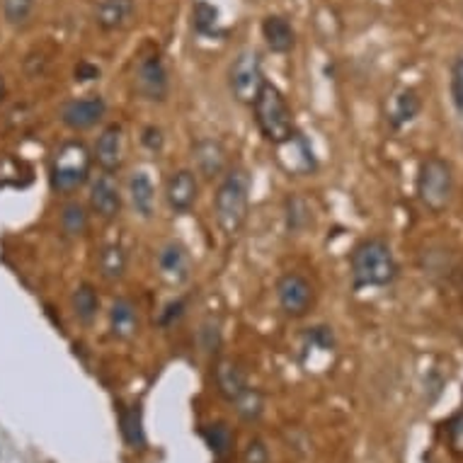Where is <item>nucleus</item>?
<instances>
[{
	"instance_id": "4468645a",
	"label": "nucleus",
	"mask_w": 463,
	"mask_h": 463,
	"mask_svg": "<svg viewBox=\"0 0 463 463\" xmlns=\"http://www.w3.org/2000/svg\"><path fill=\"white\" fill-rule=\"evenodd\" d=\"M158 274L170 287H183L192 277V255L180 241H167L158 250Z\"/></svg>"
},
{
	"instance_id": "72a5a7b5",
	"label": "nucleus",
	"mask_w": 463,
	"mask_h": 463,
	"mask_svg": "<svg viewBox=\"0 0 463 463\" xmlns=\"http://www.w3.org/2000/svg\"><path fill=\"white\" fill-rule=\"evenodd\" d=\"M199 342H202V350L204 352H216L221 347V323L216 318H209L199 326Z\"/></svg>"
},
{
	"instance_id": "aec40b11",
	"label": "nucleus",
	"mask_w": 463,
	"mask_h": 463,
	"mask_svg": "<svg viewBox=\"0 0 463 463\" xmlns=\"http://www.w3.org/2000/svg\"><path fill=\"white\" fill-rule=\"evenodd\" d=\"M137 10V0H98L95 24L102 32H119L131 23Z\"/></svg>"
},
{
	"instance_id": "ddd939ff",
	"label": "nucleus",
	"mask_w": 463,
	"mask_h": 463,
	"mask_svg": "<svg viewBox=\"0 0 463 463\" xmlns=\"http://www.w3.org/2000/svg\"><path fill=\"white\" fill-rule=\"evenodd\" d=\"M107 114V102L102 95H83L69 99L61 107V122L73 131H88L98 127Z\"/></svg>"
},
{
	"instance_id": "b1692460",
	"label": "nucleus",
	"mask_w": 463,
	"mask_h": 463,
	"mask_svg": "<svg viewBox=\"0 0 463 463\" xmlns=\"http://www.w3.org/2000/svg\"><path fill=\"white\" fill-rule=\"evenodd\" d=\"M337 350V337L330 326H311L301 335V357H316V354H333Z\"/></svg>"
},
{
	"instance_id": "c9c22d12",
	"label": "nucleus",
	"mask_w": 463,
	"mask_h": 463,
	"mask_svg": "<svg viewBox=\"0 0 463 463\" xmlns=\"http://www.w3.org/2000/svg\"><path fill=\"white\" fill-rule=\"evenodd\" d=\"M447 434L449 441H451V449L456 454H463V405L458 408L454 418L447 422Z\"/></svg>"
},
{
	"instance_id": "e433bc0d",
	"label": "nucleus",
	"mask_w": 463,
	"mask_h": 463,
	"mask_svg": "<svg viewBox=\"0 0 463 463\" xmlns=\"http://www.w3.org/2000/svg\"><path fill=\"white\" fill-rule=\"evenodd\" d=\"M245 463H269V454H267V447L260 439H252L248 447H245L243 454Z\"/></svg>"
},
{
	"instance_id": "423d86ee",
	"label": "nucleus",
	"mask_w": 463,
	"mask_h": 463,
	"mask_svg": "<svg viewBox=\"0 0 463 463\" xmlns=\"http://www.w3.org/2000/svg\"><path fill=\"white\" fill-rule=\"evenodd\" d=\"M265 69H262V56L255 49H243L238 53L231 69H228V90L236 102L252 107L255 98L265 85Z\"/></svg>"
},
{
	"instance_id": "7c9ffc66",
	"label": "nucleus",
	"mask_w": 463,
	"mask_h": 463,
	"mask_svg": "<svg viewBox=\"0 0 463 463\" xmlns=\"http://www.w3.org/2000/svg\"><path fill=\"white\" fill-rule=\"evenodd\" d=\"M190 311V298L187 297H175L173 301H167L158 313V326L160 327H173L187 316Z\"/></svg>"
},
{
	"instance_id": "20e7f679",
	"label": "nucleus",
	"mask_w": 463,
	"mask_h": 463,
	"mask_svg": "<svg viewBox=\"0 0 463 463\" xmlns=\"http://www.w3.org/2000/svg\"><path fill=\"white\" fill-rule=\"evenodd\" d=\"M92 151L83 141L71 138L63 141L49 160V184L56 194H73L83 184L90 183Z\"/></svg>"
},
{
	"instance_id": "4be33fe9",
	"label": "nucleus",
	"mask_w": 463,
	"mask_h": 463,
	"mask_svg": "<svg viewBox=\"0 0 463 463\" xmlns=\"http://www.w3.org/2000/svg\"><path fill=\"white\" fill-rule=\"evenodd\" d=\"M129 269V252L122 243H105L98 250V272L105 281H119Z\"/></svg>"
},
{
	"instance_id": "393cba45",
	"label": "nucleus",
	"mask_w": 463,
	"mask_h": 463,
	"mask_svg": "<svg viewBox=\"0 0 463 463\" xmlns=\"http://www.w3.org/2000/svg\"><path fill=\"white\" fill-rule=\"evenodd\" d=\"M313 223L311 204L301 194H288L284 199V226L288 233H304Z\"/></svg>"
},
{
	"instance_id": "5701e85b",
	"label": "nucleus",
	"mask_w": 463,
	"mask_h": 463,
	"mask_svg": "<svg viewBox=\"0 0 463 463\" xmlns=\"http://www.w3.org/2000/svg\"><path fill=\"white\" fill-rule=\"evenodd\" d=\"M71 311L80 326H92L99 316V294L98 288L83 281L78 284L76 291L71 294Z\"/></svg>"
},
{
	"instance_id": "6e6552de",
	"label": "nucleus",
	"mask_w": 463,
	"mask_h": 463,
	"mask_svg": "<svg viewBox=\"0 0 463 463\" xmlns=\"http://www.w3.org/2000/svg\"><path fill=\"white\" fill-rule=\"evenodd\" d=\"M134 90L146 102H165L170 95V73L158 52H144L134 69Z\"/></svg>"
},
{
	"instance_id": "a878e982",
	"label": "nucleus",
	"mask_w": 463,
	"mask_h": 463,
	"mask_svg": "<svg viewBox=\"0 0 463 463\" xmlns=\"http://www.w3.org/2000/svg\"><path fill=\"white\" fill-rule=\"evenodd\" d=\"M192 30L202 37H216L221 32V13L209 0L192 3Z\"/></svg>"
},
{
	"instance_id": "f8f14e48",
	"label": "nucleus",
	"mask_w": 463,
	"mask_h": 463,
	"mask_svg": "<svg viewBox=\"0 0 463 463\" xmlns=\"http://www.w3.org/2000/svg\"><path fill=\"white\" fill-rule=\"evenodd\" d=\"M165 204L167 209L177 216L183 213H190L194 209L199 199V180L194 170H187V167H180L175 173H170L165 180Z\"/></svg>"
},
{
	"instance_id": "cd10ccee",
	"label": "nucleus",
	"mask_w": 463,
	"mask_h": 463,
	"mask_svg": "<svg viewBox=\"0 0 463 463\" xmlns=\"http://www.w3.org/2000/svg\"><path fill=\"white\" fill-rule=\"evenodd\" d=\"M202 437L216 458H226L233 449V432L226 422H212V425L202 427Z\"/></svg>"
},
{
	"instance_id": "0eeeda50",
	"label": "nucleus",
	"mask_w": 463,
	"mask_h": 463,
	"mask_svg": "<svg viewBox=\"0 0 463 463\" xmlns=\"http://www.w3.org/2000/svg\"><path fill=\"white\" fill-rule=\"evenodd\" d=\"M274 297L287 318H306L316 306V287L301 272H284L274 284Z\"/></svg>"
},
{
	"instance_id": "dca6fc26",
	"label": "nucleus",
	"mask_w": 463,
	"mask_h": 463,
	"mask_svg": "<svg viewBox=\"0 0 463 463\" xmlns=\"http://www.w3.org/2000/svg\"><path fill=\"white\" fill-rule=\"evenodd\" d=\"M107 326L114 340H131L141 330V316L137 304L127 297L114 298L107 311Z\"/></svg>"
},
{
	"instance_id": "9b49d317",
	"label": "nucleus",
	"mask_w": 463,
	"mask_h": 463,
	"mask_svg": "<svg viewBox=\"0 0 463 463\" xmlns=\"http://www.w3.org/2000/svg\"><path fill=\"white\" fill-rule=\"evenodd\" d=\"M192 163L194 173L206 183L221 180L228 170V151L219 138L202 137L192 144Z\"/></svg>"
},
{
	"instance_id": "bb28decb",
	"label": "nucleus",
	"mask_w": 463,
	"mask_h": 463,
	"mask_svg": "<svg viewBox=\"0 0 463 463\" xmlns=\"http://www.w3.org/2000/svg\"><path fill=\"white\" fill-rule=\"evenodd\" d=\"M119 432H122L124 444L129 449H141L146 444V430H144V415L138 405L124 408L119 415Z\"/></svg>"
},
{
	"instance_id": "f257e3e1",
	"label": "nucleus",
	"mask_w": 463,
	"mask_h": 463,
	"mask_svg": "<svg viewBox=\"0 0 463 463\" xmlns=\"http://www.w3.org/2000/svg\"><path fill=\"white\" fill-rule=\"evenodd\" d=\"M350 277L354 291L393 287L401 277V265L391 243L379 236L359 241L350 252Z\"/></svg>"
},
{
	"instance_id": "9d476101",
	"label": "nucleus",
	"mask_w": 463,
	"mask_h": 463,
	"mask_svg": "<svg viewBox=\"0 0 463 463\" xmlns=\"http://www.w3.org/2000/svg\"><path fill=\"white\" fill-rule=\"evenodd\" d=\"M274 148H277V163L287 175L306 177L318 170V158H316V151H313L311 141L306 138L304 131L297 129L294 137L284 144L274 146Z\"/></svg>"
},
{
	"instance_id": "2eb2a0df",
	"label": "nucleus",
	"mask_w": 463,
	"mask_h": 463,
	"mask_svg": "<svg viewBox=\"0 0 463 463\" xmlns=\"http://www.w3.org/2000/svg\"><path fill=\"white\" fill-rule=\"evenodd\" d=\"M92 160L98 163L102 173H119L124 165V129L119 124H109L99 131L95 148H92Z\"/></svg>"
},
{
	"instance_id": "4c0bfd02",
	"label": "nucleus",
	"mask_w": 463,
	"mask_h": 463,
	"mask_svg": "<svg viewBox=\"0 0 463 463\" xmlns=\"http://www.w3.org/2000/svg\"><path fill=\"white\" fill-rule=\"evenodd\" d=\"M98 78H99L98 66H92V63H88V61H80L76 66V80H80V83H88V80H98Z\"/></svg>"
},
{
	"instance_id": "c85d7f7f",
	"label": "nucleus",
	"mask_w": 463,
	"mask_h": 463,
	"mask_svg": "<svg viewBox=\"0 0 463 463\" xmlns=\"http://www.w3.org/2000/svg\"><path fill=\"white\" fill-rule=\"evenodd\" d=\"M61 226L71 238H80L90 228V213L80 202H69L61 209Z\"/></svg>"
},
{
	"instance_id": "1a4fd4ad",
	"label": "nucleus",
	"mask_w": 463,
	"mask_h": 463,
	"mask_svg": "<svg viewBox=\"0 0 463 463\" xmlns=\"http://www.w3.org/2000/svg\"><path fill=\"white\" fill-rule=\"evenodd\" d=\"M88 206L90 212L102 221H117L124 209L122 184L117 183L114 173H102L90 177V194H88Z\"/></svg>"
},
{
	"instance_id": "a211bd4d",
	"label": "nucleus",
	"mask_w": 463,
	"mask_h": 463,
	"mask_svg": "<svg viewBox=\"0 0 463 463\" xmlns=\"http://www.w3.org/2000/svg\"><path fill=\"white\" fill-rule=\"evenodd\" d=\"M213 376H216L219 393L223 395L231 405L241 401V398L252 388L250 383H248L245 372L238 366V362H233V359H221V362H216Z\"/></svg>"
},
{
	"instance_id": "f3484780",
	"label": "nucleus",
	"mask_w": 463,
	"mask_h": 463,
	"mask_svg": "<svg viewBox=\"0 0 463 463\" xmlns=\"http://www.w3.org/2000/svg\"><path fill=\"white\" fill-rule=\"evenodd\" d=\"M127 197H129L131 209L141 219H151L156 213V184L144 167L131 170V175L127 177Z\"/></svg>"
},
{
	"instance_id": "412c9836",
	"label": "nucleus",
	"mask_w": 463,
	"mask_h": 463,
	"mask_svg": "<svg viewBox=\"0 0 463 463\" xmlns=\"http://www.w3.org/2000/svg\"><path fill=\"white\" fill-rule=\"evenodd\" d=\"M422 112V98L415 88H402L401 92H395L391 99V109H388V127L393 131L405 129L408 124H412Z\"/></svg>"
},
{
	"instance_id": "7ed1b4c3",
	"label": "nucleus",
	"mask_w": 463,
	"mask_h": 463,
	"mask_svg": "<svg viewBox=\"0 0 463 463\" xmlns=\"http://www.w3.org/2000/svg\"><path fill=\"white\" fill-rule=\"evenodd\" d=\"M252 119L258 124L260 137L272 146L284 144L297 134V122H294V112L288 107V99L269 80H265L262 90L252 102Z\"/></svg>"
},
{
	"instance_id": "58836bf2",
	"label": "nucleus",
	"mask_w": 463,
	"mask_h": 463,
	"mask_svg": "<svg viewBox=\"0 0 463 463\" xmlns=\"http://www.w3.org/2000/svg\"><path fill=\"white\" fill-rule=\"evenodd\" d=\"M3 98H5V78L0 76V102H3Z\"/></svg>"
},
{
	"instance_id": "f03ea898",
	"label": "nucleus",
	"mask_w": 463,
	"mask_h": 463,
	"mask_svg": "<svg viewBox=\"0 0 463 463\" xmlns=\"http://www.w3.org/2000/svg\"><path fill=\"white\" fill-rule=\"evenodd\" d=\"M250 175L241 165L228 167L213 194V219L226 236L241 233L250 213Z\"/></svg>"
},
{
	"instance_id": "c756f323",
	"label": "nucleus",
	"mask_w": 463,
	"mask_h": 463,
	"mask_svg": "<svg viewBox=\"0 0 463 463\" xmlns=\"http://www.w3.org/2000/svg\"><path fill=\"white\" fill-rule=\"evenodd\" d=\"M37 0H3V15L13 27H23L30 23Z\"/></svg>"
},
{
	"instance_id": "6ab92c4d",
	"label": "nucleus",
	"mask_w": 463,
	"mask_h": 463,
	"mask_svg": "<svg viewBox=\"0 0 463 463\" xmlns=\"http://www.w3.org/2000/svg\"><path fill=\"white\" fill-rule=\"evenodd\" d=\"M262 39H265L267 49L272 53H288L297 46V30L291 20L284 15H267L260 24Z\"/></svg>"
},
{
	"instance_id": "f704fd0d",
	"label": "nucleus",
	"mask_w": 463,
	"mask_h": 463,
	"mask_svg": "<svg viewBox=\"0 0 463 463\" xmlns=\"http://www.w3.org/2000/svg\"><path fill=\"white\" fill-rule=\"evenodd\" d=\"M141 146L148 153H153V156L163 153V148H165V134H163L158 124H148V127L141 129Z\"/></svg>"
},
{
	"instance_id": "473e14b6",
	"label": "nucleus",
	"mask_w": 463,
	"mask_h": 463,
	"mask_svg": "<svg viewBox=\"0 0 463 463\" xmlns=\"http://www.w3.org/2000/svg\"><path fill=\"white\" fill-rule=\"evenodd\" d=\"M449 95H451V105H454L458 119H463V56H458L451 63V73H449Z\"/></svg>"
},
{
	"instance_id": "2f4dec72",
	"label": "nucleus",
	"mask_w": 463,
	"mask_h": 463,
	"mask_svg": "<svg viewBox=\"0 0 463 463\" xmlns=\"http://www.w3.org/2000/svg\"><path fill=\"white\" fill-rule=\"evenodd\" d=\"M233 408H236L238 418L245 420V422H252V420H258L262 415L265 402H262V395H260L258 388H250L241 401L233 402Z\"/></svg>"
},
{
	"instance_id": "39448f33",
	"label": "nucleus",
	"mask_w": 463,
	"mask_h": 463,
	"mask_svg": "<svg viewBox=\"0 0 463 463\" xmlns=\"http://www.w3.org/2000/svg\"><path fill=\"white\" fill-rule=\"evenodd\" d=\"M454 192L456 177L451 163L441 156H427L420 163L418 177H415V194L420 204L432 213L447 212L454 202Z\"/></svg>"
}]
</instances>
